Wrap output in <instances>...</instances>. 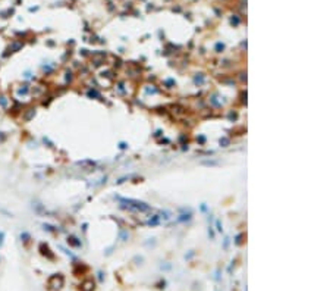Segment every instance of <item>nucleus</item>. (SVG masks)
<instances>
[{"instance_id":"obj_2","label":"nucleus","mask_w":330,"mask_h":291,"mask_svg":"<svg viewBox=\"0 0 330 291\" xmlns=\"http://www.w3.org/2000/svg\"><path fill=\"white\" fill-rule=\"evenodd\" d=\"M6 104H8V100H6L5 97H0V106H3V107H5Z\"/></svg>"},{"instance_id":"obj_1","label":"nucleus","mask_w":330,"mask_h":291,"mask_svg":"<svg viewBox=\"0 0 330 291\" xmlns=\"http://www.w3.org/2000/svg\"><path fill=\"white\" fill-rule=\"evenodd\" d=\"M123 203H126L131 207L138 209V210H147L148 209V206L145 203H143V201H136V200H123Z\"/></svg>"},{"instance_id":"obj_3","label":"nucleus","mask_w":330,"mask_h":291,"mask_svg":"<svg viewBox=\"0 0 330 291\" xmlns=\"http://www.w3.org/2000/svg\"><path fill=\"white\" fill-rule=\"evenodd\" d=\"M5 140V135H3V132H0V141H3Z\"/></svg>"}]
</instances>
